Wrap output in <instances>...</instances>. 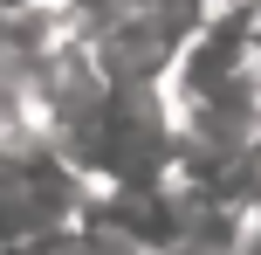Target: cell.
Listing matches in <instances>:
<instances>
[{
	"label": "cell",
	"instance_id": "obj_1",
	"mask_svg": "<svg viewBox=\"0 0 261 255\" xmlns=\"http://www.w3.org/2000/svg\"><path fill=\"white\" fill-rule=\"evenodd\" d=\"M62 0H0V14H55Z\"/></svg>",
	"mask_w": 261,
	"mask_h": 255
}]
</instances>
